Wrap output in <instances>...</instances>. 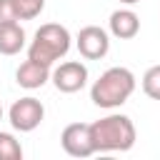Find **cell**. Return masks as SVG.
<instances>
[{"instance_id":"obj_1","label":"cell","mask_w":160,"mask_h":160,"mask_svg":"<svg viewBox=\"0 0 160 160\" xmlns=\"http://www.w3.org/2000/svg\"><path fill=\"white\" fill-rule=\"evenodd\" d=\"M90 135H92V145L95 152H125L135 145V125L128 115L112 112L105 115L95 122H90Z\"/></svg>"},{"instance_id":"obj_2","label":"cell","mask_w":160,"mask_h":160,"mask_svg":"<svg viewBox=\"0 0 160 160\" xmlns=\"http://www.w3.org/2000/svg\"><path fill=\"white\" fill-rule=\"evenodd\" d=\"M135 75L132 70L122 68V65H115V68H108L90 88V100L98 105V108H105V110H112V108H120L122 102H128V98L135 92Z\"/></svg>"},{"instance_id":"obj_3","label":"cell","mask_w":160,"mask_h":160,"mask_svg":"<svg viewBox=\"0 0 160 160\" xmlns=\"http://www.w3.org/2000/svg\"><path fill=\"white\" fill-rule=\"evenodd\" d=\"M70 32L65 25H58V22H45L35 30L32 35V42L28 45V58L35 60V62H42L48 68H52L60 58L68 55L70 50Z\"/></svg>"},{"instance_id":"obj_4","label":"cell","mask_w":160,"mask_h":160,"mask_svg":"<svg viewBox=\"0 0 160 160\" xmlns=\"http://www.w3.org/2000/svg\"><path fill=\"white\" fill-rule=\"evenodd\" d=\"M42 118H45V108H42V102H40L38 98H32V95L15 100V102L10 105V110H8L10 125H12L15 130H20V132H32V130L42 122Z\"/></svg>"},{"instance_id":"obj_5","label":"cell","mask_w":160,"mask_h":160,"mask_svg":"<svg viewBox=\"0 0 160 160\" xmlns=\"http://www.w3.org/2000/svg\"><path fill=\"white\" fill-rule=\"evenodd\" d=\"M60 145L72 158H90L95 152L90 125L88 122H70V125H65V130L60 132Z\"/></svg>"},{"instance_id":"obj_6","label":"cell","mask_w":160,"mask_h":160,"mask_svg":"<svg viewBox=\"0 0 160 160\" xmlns=\"http://www.w3.org/2000/svg\"><path fill=\"white\" fill-rule=\"evenodd\" d=\"M75 45H78V50H80V55L85 60H100L110 50V38L100 25H85L78 32Z\"/></svg>"},{"instance_id":"obj_7","label":"cell","mask_w":160,"mask_h":160,"mask_svg":"<svg viewBox=\"0 0 160 160\" xmlns=\"http://www.w3.org/2000/svg\"><path fill=\"white\" fill-rule=\"evenodd\" d=\"M50 80L60 92H78L88 82V68L80 60H65L52 70Z\"/></svg>"},{"instance_id":"obj_8","label":"cell","mask_w":160,"mask_h":160,"mask_svg":"<svg viewBox=\"0 0 160 160\" xmlns=\"http://www.w3.org/2000/svg\"><path fill=\"white\" fill-rule=\"evenodd\" d=\"M50 68L48 65H42V62H35V60H25V62H20V68L15 70V82L20 85V88H25V90H38V88H42L48 80H50Z\"/></svg>"},{"instance_id":"obj_9","label":"cell","mask_w":160,"mask_h":160,"mask_svg":"<svg viewBox=\"0 0 160 160\" xmlns=\"http://www.w3.org/2000/svg\"><path fill=\"white\" fill-rule=\"evenodd\" d=\"M110 25V32L118 38V40H132L138 32H140V18L130 10V8H120L110 15L108 20Z\"/></svg>"},{"instance_id":"obj_10","label":"cell","mask_w":160,"mask_h":160,"mask_svg":"<svg viewBox=\"0 0 160 160\" xmlns=\"http://www.w3.org/2000/svg\"><path fill=\"white\" fill-rule=\"evenodd\" d=\"M25 48V30L20 22H0V55H18Z\"/></svg>"},{"instance_id":"obj_11","label":"cell","mask_w":160,"mask_h":160,"mask_svg":"<svg viewBox=\"0 0 160 160\" xmlns=\"http://www.w3.org/2000/svg\"><path fill=\"white\" fill-rule=\"evenodd\" d=\"M0 160H22V145L12 132H0Z\"/></svg>"},{"instance_id":"obj_12","label":"cell","mask_w":160,"mask_h":160,"mask_svg":"<svg viewBox=\"0 0 160 160\" xmlns=\"http://www.w3.org/2000/svg\"><path fill=\"white\" fill-rule=\"evenodd\" d=\"M142 92L152 100H160V65H152L142 75Z\"/></svg>"},{"instance_id":"obj_13","label":"cell","mask_w":160,"mask_h":160,"mask_svg":"<svg viewBox=\"0 0 160 160\" xmlns=\"http://www.w3.org/2000/svg\"><path fill=\"white\" fill-rule=\"evenodd\" d=\"M15 8H18L20 20H32V18H38L42 12L45 0H15Z\"/></svg>"},{"instance_id":"obj_14","label":"cell","mask_w":160,"mask_h":160,"mask_svg":"<svg viewBox=\"0 0 160 160\" xmlns=\"http://www.w3.org/2000/svg\"><path fill=\"white\" fill-rule=\"evenodd\" d=\"M0 22H20L15 0H0Z\"/></svg>"},{"instance_id":"obj_15","label":"cell","mask_w":160,"mask_h":160,"mask_svg":"<svg viewBox=\"0 0 160 160\" xmlns=\"http://www.w3.org/2000/svg\"><path fill=\"white\" fill-rule=\"evenodd\" d=\"M122 5H135V2H140V0H120Z\"/></svg>"},{"instance_id":"obj_16","label":"cell","mask_w":160,"mask_h":160,"mask_svg":"<svg viewBox=\"0 0 160 160\" xmlns=\"http://www.w3.org/2000/svg\"><path fill=\"white\" fill-rule=\"evenodd\" d=\"M0 120H2V105H0Z\"/></svg>"}]
</instances>
